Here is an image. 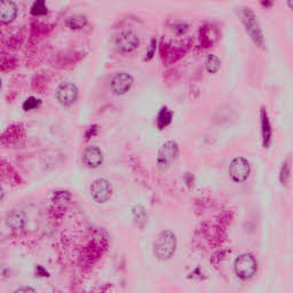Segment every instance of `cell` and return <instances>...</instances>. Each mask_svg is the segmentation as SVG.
<instances>
[{"label": "cell", "mask_w": 293, "mask_h": 293, "mask_svg": "<svg viewBox=\"0 0 293 293\" xmlns=\"http://www.w3.org/2000/svg\"><path fill=\"white\" fill-rule=\"evenodd\" d=\"M17 5L14 1H2L0 3V20L2 23H9L16 17Z\"/></svg>", "instance_id": "7c38bea8"}, {"label": "cell", "mask_w": 293, "mask_h": 293, "mask_svg": "<svg viewBox=\"0 0 293 293\" xmlns=\"http://www.w3.org/2000/svg\"><path fill=\"white\" fill-rule=\"evenodd\" d=\"M176 250V236L171 230H163L155 241V254L161 261L169 260Z\"/></svg>", "instance_id": "6da1fadb"}, {"label": "cell", "mask_w": 293, "mask_h": 293, "mask_svg": "<svg viewBox=\"0 0 293 293\" xmlns=\"http://www.w3.org/2000/svg\"><path fill=\"white\" fill-rule=\"evenodd\" d=\"M87 23V17L85 15H73V16H70L67 18L65 21V24H67L68 28L73 29V30H78L84 28Z\"/></svg>", "instance_id": "2e32d148"}, {"label": "cell", "mask_w": 293, "mask_h": 293, "mask_svg": "<svg viewBox=\"0 0 293 293\" xmlns=\"http://www.w3.org/2000/svg\"><path fill=\"white\" fill-rule=\"evenodd\" d=\"M47 13V7H46L45 1L42 0H38V1H34L31 7V14L34 16H39V15H45Z\"/></svg>", "instance_id": "d6986e66"}, {"label": "cell", "mask_w": 293, "mask_h": 293, "mask_svg": "<svg viewBox=\"0 0 293 293\" xmlns=\"http://www.w3.org/2000/svg\"><path fill=\"white\" fill-rule=\"evenodd\" d=\"M40 100H38L34 98V96H30L24 101L23 103V109L25 111H30V110H33V109H37L38 107L40 106Z\"/></svg>", "instance_id": "ffe728a7"}, {"label": "cell", "mask_w": 293, "mask_h": 293, "mask_svg": "<svg viewBox=\"0 0 293 293\" xmlns=\"http://www.w3.org/2000/svg\"><path fill=\"white\" fill-rule=\"evenodd\" d=\"M250 172H251V166H250L249 160L246 158L236 157L230 161L229 175L235 182H244L245 180H248Z\"/></svg>", "instance_id": "277c9868"}, {"label": "cell", "mask_w": 293, "mask_h": 293, "mask_svg": "<svg viewBox=\"0 0 293 293\" xmlns=\"http://www.w3.org/2000/svg\"><path fill=\"white\" fill-rule=\"evenodd\" d=\"M116 47L122 53L133 52L139 46V38L136 33L131 30L121 32L116 38Z\"/></svg>", "instance_id": "ba28073f"}, {"label": "cell", "mask_w": 293, "mask_h": 293, "mask_svg": "<svg viewBox=\"0 0 293 293\" xmlns=\"http://www.w3.org/2000/svg\"><path fill=\"white\" fill-rule=\"evenodd\" d=\"M111 194L113 188L109 181L106 179H96L91 184V196L96 203H106L111 197Z\"/></svg>", "instance_id": "52a82bcc"}, {"label": "cell", "mask_w": 293, "mask_h": 293, "mask_svg": "<svg viewBox=\"0 0 293 293\" xmlns=\"http://www.w3.org/2000/svg\"><path fill=\"white\" fill-rule=\"evenodd\" d=\"M79 95L78 87L70 82L59 85L56 90V99L63 107H70L77 101Z\"/></svg>", "instance_id": "5b68a950"}, {"label": "cell", "mask_w": 293, "mask_h": 293, "mask_svg": "<svg viewBox=\"0 0 293 293\" xmlns=\"http://www.w3.org/2000/svg\"><path fill=\"white\" fill-rule=\"evenodd\" d=\"M133 218L136 220V222L138 225L144 226L146 223V212L145 210L144 206L141 205H137L133 207Z\"/></svg>", "instance_id": "ac0fdd59"}, {"label": "cell", "mask_w": 293, "mask_h": 293, "mask_svg": "<svg viewBox=\"0 0 293 293\" xmlns=\"http://www.w3.org/2000/svg\"><path fill=\"white\" fill-rule=\"evenodd\" d=\"M173 118V113L168 109L167 107H163L158 114L157 117V127L159 130H164L165 127H167L171 124Z\"/></svg>", "instance_id": "5bb4252c"}, {"label": "cell", "mask_w": 293, "mask_h": 293, "mask_svg": "<svg viewBox=\"0 0 293 293\" xmlns=\"http://www.w3.org/2000/svg\"><path fill=\"white\" fill-rule=\"evenodd\" d=\"M25 222V215L20 210H13L7 214L6 218V223L9 228L17 230V229H22L23 226H24Z\"/></svg>", "instance_id": "4fadbf2b"}, {"label": "cell", "mask_w": 293, "mask_h": 293, "mask_svg": "<svg viewBox=\"0 0 293 293\" xmlns=\"http://www.w3.org/2000/svg\"><path fill=\"white\" fill-rule=\"evenodd\" d=\"M260 124H261V137H262V146L265 149L271 146L273 141V130L269 121L268 114L264 107L260 110Z\"/></svg>", "instance_id": "8fae6325"}, {"label": "cell", "mask_w": 293, "mask_h": 293, "mask_svg": "<svg viewBox=\"0 0 293 293\" xmlns=\"http://www.w3.org/2000/svg\"><path fill=\"white\" fill-rule=\"evenodd\" d=\"M83 161L90 168L99 167L103 163L102 150L96 146H86L83 152Z\"/></svg>", "instance_id": "30bf717a"}, {"label": "cell", "mask_w": 293, "mask_h": 293, "mask_svg": "<svg viewBox=\"0 0 293 293\" xmlns=\"http://www.w3.org/2000/svg\"><path fill=\"white\" fill-rule=\"evenodd\" d=\"M288 6L290 7V8L293 10V1H289V2H288Z\"/></svg>", "instance_id": "cb8c5ba5"}, {"label": "cell", "mask_w": 293, "mask_h": 293, "mask_svg": "<svg viewBox=\"0 0 293 293\" xmlns=\"http://www.w3.org/2000/svg\"><path fill=\"white\" fill-rule=\"evenodd\" d=\"M133 85V77L127 72H119L111 79L110 87L116 95H124L131 90Z\"/></svg>", "instance_id": "9c48e42d"}, {"label": "cell", "mask_w": 293, "mask_h": 293, "mask_svg": "<svg viewBox=\"0 0 293 293\" xmlns=\"http://www.w3.org/2000/svg\"><path fill=\"white\" fill-rule=\"evenodd\" d=\"M14 293H36V291L30 287H22V288H18Z\"/></svg>", "instance_id": "603a6c76"}, {"label": "cell", "mask_w": 293, "mask_h": 293, "mask_svg": "<svg viewBox=\"0 0 293 293\" xmlns=\"http://www.w3.org/2000/svg\"><path fill=\"white\" fill-rule=\"evenodd\" d=\"M70 199V194L69 191H56L54 192L53 200L56 203H63Z\"/></svg>", "instance_id": "44dd1931"}, {"label": "cell", "mask_w": 293, "mask_h": 293, "mask_svg": "<svg viewBox=\"0 0 293 293\" xmlns=\"http://www.w3.org/2000/svg\"><path fill=\"white\" fill-rule=\"evenodd\" d=\"M234 272L242 281H249L258 272V261L251 253H243L234 262Z\"/></svg>", "instance_id": "7a4b0ae2"}, {"label": "cell", "mask_w": 293, "mask_h": 293, "mask_svg": "<svg viewBox=\"0 0 293 293\" xmlns=\"http://www.w3.org/2000/svg\"><path fill=\"white\" fill-rule=\"evenodd\" d=\"M242 21L243 23H244L246 32H248L249 36L251 37V39L254 41V44L259 46V47H264L265 46L264 33H262L261 26L257 20L256 14H254L251 9L244 8L242 11Z\"/></svg>", "instance_id": "3957f363"}, {"label": "cell", "mask_w": 293, "mask_h": 293, "mask_svg": "<svg viewBox=\"0 0 293 293\" xmlns=\"http://www.w3.org/2000/svg\"><path fill=\"white\" fill-rule=\"evenodd\" d=\"M156 46H157V39L156 38H151V40H150V44H149V47H148V51H146V57H145L146 61L151 60L153 55H155Z\"/></svg>", "instance_id": "7402d4cb"}, {"label": "cell", "mask_w": 293, "mask_h": 293, "mask_svg": "<svg viewBox=\"0 0 293 293\" xmlns=\"http://www.w3.org/2000/svg\"><path fill=\"white\" fill-rule=\"evenodd\" d=\"M205 67L210 73H215L219 71L220 67H221V61L214 54H209L205 61Z\"/></svg>", "instance_id": "e0dca14e"}, {"label": "cell", "mask_w": 293, "mask_h": 293, "mask_svg": "<svg viewBox=\"0 0 293 293\" xmlns=\"http://www.w3.org/2000/svg\"><path fill=\"white\" fill-rule=\"evenodd\" d=\"M179 155V146L175 141H167L160 146L157 155V164L159 167H166L176 159Z\"/></svg>", "instance_id": "8992f818"}, {"label": "cell", "mask_w": 293, "mask_h": 293, "mask_svg": "<svg viewBox=\"0 0 293 293\" xmlns=\"http://www.w3.org/2000/svg\"><path fill=\"white\" fill-rule=\"evenodd\" d=\"M291 169H292V161L291 158L288 157L287 159L283 161L282 167H281L280 171V182L283 184V186H288L289 181L291 179Z\"/></svg>", "instance_id": "9a60e30c"}]
</instances>
